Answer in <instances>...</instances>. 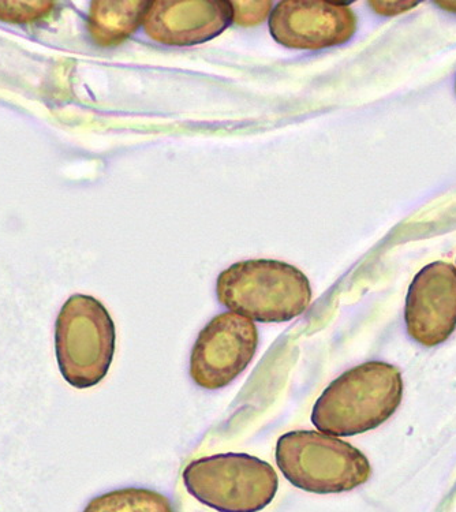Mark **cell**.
Wrapping results in <instances>:
<instances>
[{"mask_svg": "<svg viewBox=\"0 0 456 512\" xmlns=\"http://www.w3.org/2000/svg\"><path fill=\"white\" fill-rule=\"evenodd\" d=\"M402 398L403 379L398 368L386 362H365L325 388L313 407L312 424L325 435H361L390 420Z\"/></svg>", "mask_w": 456, "mask_h": 512, "instance_id": "6da1fadb", "label": "cell"}, {"mask_svg": "<svg viewBox=\"0 0 456 512\" xmlns=\"http://www.w3.org/2000/svg\"><path fill=\"white\" fill-rule=\"evenodd\" d=\"M220 304L259 323H284L312 302L304 272L276 260H248L224 269L216 282Z\"/></svg>", "mask_w": 456, "mask_h": 512, "instance_id": "7a4b0ae2", "label": "cell"}, {"mask_svg": "<svg viewBox=\"0 0 456 512\" xmlns=\"http://www.w3.org/2000/svg\"><path fill=\"white\" fill-rule=\"evenodd\" d=\"M275 458L294 487L317 495L353 491L372 476V466L358 448L316 431L280 436Z\"/></svg>", "mask_w": 456, "mask_h": 512, "instance_id": "3957f363", "label": "cell"}, {"mask_svg": "<svg viewBox=\"0 0 456 512\" xmlns=\"http://www.w3.org/2000/svg\"><path fill=\"white\" fill-rule=\"evenodd\" d=\"M117 346L114 320L91 295H71L55 324L59 371L71 387L85 390L102 383Z\"/></svg>", "mask_w": 456, "mask_h": 512, "instance_id": "277c9868", "label": "cell"}, {"mask_svg": "<svg viewBox=\"0 0 456 512\" xmlns=\"http://www.w3.org/2000/svg\"><path fill=\"white\" fill-rule=\"evenodd\" d=\"M183 482L198 502L219 512H259L279 488L278 474L268 462L233 452L190 462Z\"/></svg>", "mask_w": 456, "mask_h": 512, "instance_id": "5b68a950", "label": "cell"}, {"mask_svg": "<svg viewBox=\"0 0 456 512\" xmlns=\"http://www.w3.org/2000/svg\"><path fill=\"white\" fill-rule=\"evenodd\" d=\"M259 347V331L248 317L224 312L200 332L190 357V376L198 387L215 391L244 373Z\"/></svg>", "mask_w": 456, "mask_h": 512, "instance_id": "8992f818", "label": "cell"}, {"mask_svg": "<svg viewBox=\"0 0 456 512\" xmlns=\"http://www.w3.org/2000/svg\"><path fill=\"white\" fill-rule=\"evenodd\" d=\"M269 31L284 47L324 50L347 43L357 31V17L343 3L284 0L272 11Z\"/></svg>", "mask_w": 456, "mask_h": 512, "instance_id": "52a82bcc", "label": "cell"}, {"mask_svg": "<svg viewBox=\"0 0 456 512\" xmlns=\"http://www.w3.org/2000/svg\"><path fill=\"white\" fill-rule=\"evenodd\" d=\"M410 338L425 347L446 342L456 330V268L436 261L413 279L406 298Z\"/></svg>", "mask_w": 456, "mask_h": 512, "instance_id": "ba28073f", "label": "cell"}, {"mask_svg": "<svg viewBox=\"0 0 456 512\" xmlns=\"http://www.w3.org/2000/svg\"><path fill=\"white\" fill-rule=\"evenodd\" d=\"M233 14L227 0H155L142 25L152 40L164 46L188 47L226 31Z\"/></svg>", "mask_w": 456, "mask_h": 512, "instance_id": "9c48e42d", "label": "cell"}, {"mask_svg": "<svg viewBox=\"0 0 456 512\" xmlns=\"http://www.w3.org/2000/svg\"><path fill=\"white\" fill-rule=\"evenodd\" d=\"M148 0H95L89 7L88 32L99 47H115L129 39L144 22Z\"/></svg>", "mask_w": 456, "mask_h": 512, "instance_id": "30bf717a", "label": "cell"}, {"mask_svg": "<svg viewBox=\"0 0 456 512\" xmlns=\"http://www.w3.org/2000/svg\"><path fill=\"white\" fill-rule=\"evenodd\" d=\"M84 512H175L173 503L151 489L125 488L104 493L87 504Z\"/></svg>", "mask_w": 456, "mask_h": 512, "instance_id": "8fae6325", "label": "cell"}, {"mask_svg": "<svg viewBox=\"0 0 456 512\" xmlns=\"http://www.w3.org/2000/svg\"><path fill=\"white\" fill-rule=\"evenodd\" d=\"M55 2L47 0H0V21L14 25H35L50 18Z\"/></svg>", "mask_w": 456, "mask_h": 512, "instance_id": "7c38bea8", "label": "cell"}, {"mask_svg": "<svg viewBox=\"0 0 456 512\" xmlns=\"http://www.w3.org/2000/svg\"><path fill=\"white\" fill-rule=\"evenodd\" d=\"M233 6V22L239 26H256L267 20L269 11L274 3L271 0H259V2H231Z\"/></svg>", "mask_w": 456, "mask_h": 512, "instance_id": "4fadbf2b", "label": "cell"}, {"mask_svg": "<svg viewBox=\"0 0 456 512\" xmlns=\"http://www.w3.org/2000/svg\"><path fill=\"white\" fill-rule=\"evenodd\" d=\"M369 6L373 11L384 17L399 16V14L407 13V11L416 9L417 2H369Z\"/></svg>", "mask_w": 456, "mask_h": 512, "instance_id": "5bb4252c", "label": "cell"}, {"mask_svg": "<svg viewBox=\"0 0 456 512\" xmlns=\"http://www.w3.org/2000/svg\"><path fill=\"white\" fill-rule=\"evenodd\" d=\"M436 5L448 11V13L456 14V2H436Z\"/></svg>", "mask_w": 456, "mask_h": 512, "instance_id": "9a60e30c", "label": "cell"}]
</instances>
